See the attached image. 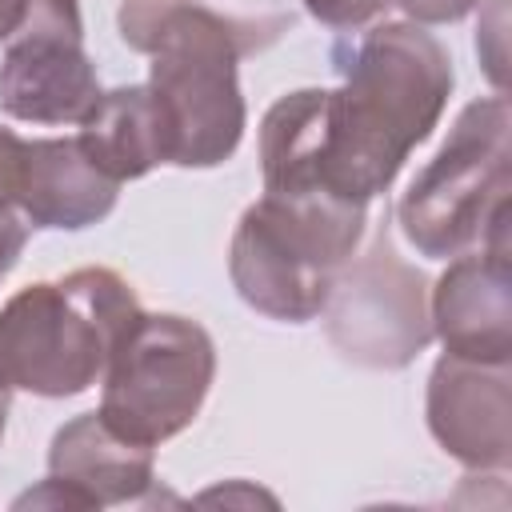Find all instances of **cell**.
<instances>
[{
	"mask_svg": "<svg viewBox=\"0 0 512 512\" xmlns=\"http://www.w3.org/2000/svg\"><path fill=\"white\" fill-rule=\"evenodd\" d=\"M292 28L280 0H124L120 36L152 56L148 100L164 164L216 168L244 136L236 60L272 48Z\"/></svg>",
	"mask_w": 512,
	"mask_h": 512,
	"instance_id": "obj_1",
	"label": "cell"
},
{
	"mask_svg": "<svg viewBox=\"0 0 512 512\" xmlns=\"http://www.w3.org/2000/svg\"><path fill=\"white\" fill-rule=\"evenodd\" d=\"M452 92L444 44L416 24H380L344 68V88L324 92L316 180L324 192L368 204L408 152L436 128Z\"/></svg>",
	"mask_w": 512,
	"mask_h": 512,
	"instance_id": "obj_2",
	"label": "cell"
},
{
	"mask_svg": "<svg viewBox=\"0 0 512 512\" xmlns=\"http://www.w3.org/2000/svg\"><path fill=\"white\" fill-rule=\"evenodd\" d=\"M132 284L112 268L20 288L0 308V384L36 396H76L104 376L120 332L136 320Z\"/></svg>",
	"mask_w": 512,
	"mask_h": 512,
	"instance_id": "obj_3",
	"label": "cell"
},
{
	"mask_svg": "<svg viewBox=\"0 0 512 512\" xmlns=\"http://www.w3.org/2000/svg\"><path fill=\"white\" fill-rule=\"evenodd\" d=\"M364 204H304L260 196L236 224L228 272L244 304L272 320H312L336 272L364 236Z\"/></svg>",
	"mask_w": 512,
	"mask_h": 512,
	"instance_id": "obj_4",
	"label": "cell"
},
{
	"mask_svg": "<svg viewBox=\"0 0 512 512\" xmlns=\"http://www.w3.org/2000/svg\"><path fill=\"white\" fill-rule=\"evenodd\" d=\"M212 376L216 348L196 320L136 312L108 356L100 420L124 440L156 448L196 420Z\"/></svg>",
	"mask_w": 512,
	"mask_h": 512,
	"instance_id": "obj_5",
	"label": "cell"
},
{
	"mask_svg": "<svg viewBox=\"0 0 512 512\" xmlns=\"http://www.w3.org/2000/svg\"><path fill=\"white\" fill-rule=\"evenodd\" d=\"M508 200V104L476 100L452 124L436 160L400 200L408 244L432 260H448L484 240L492 212Z\"/></svg>",
	"mask_w": 512,
	"mask_h": 512,
	"instance_id": "obj_6",
	"label": "cell"
},
{
	"mask_svg": "<svg viewBox=\"0 0 512 512\" xmlns=\"http://www.w3.org/2000/svg\"><path fill=\"white\" fill-rule=\"evenodd\" d=\"M320 312L340 356L364 368H404L432 340L424 276L396 256L388 236L336 272Z\"/></svg>",
	"mask_w": 512,
	"mask_h": 512,
	"instance_id": "obj_7",
	"label": "cell"
},
{
	"mask_svg": "<svg viewBox=\"0 0 512 512\" xmlns=\"http://www.w3.org/2000/svg\"><path fill=\"white\" fill-rule=\"evenodd\" d=\"M96 96L100 88L84 52L80 4L32 0L28 20L0 60V108L28 124H80Z\"/></svg>",
	"mask_w": 512,
	"mask_h": 512,
	"instance_id": "obj_8",
	"label": "cell"
},
{
	"mask_svg": "<svg viewBox=\"0 0 512 512\" xmlns=\"http://www.w3.org/2000/svg\"><path fill=\"white\" fill-rule=\"evenodd\" d=\"M148 488H152V448L112 432L100 420V412H84L52 436L48 480L24 500L52 508H104V504H132Z\"/></svg>",
	"mask_w": 512,
	"mask_h": 512,
	"instance_id": "obj_9",
	"label": "cell"
},
{
	"mask_svg": "<svg viewBox=\"0 0 512 512\" xmlns=\"http://www.w3.org/2000/svg\"><path fill=\"white\" fill-rule=\"evenodd\" d=\"M428 428L436 444L468 468H508L512 400L508 364L440 356L428 380Z\"/></svg>",
	"mask_w": 512,
	"mask_h": 512,
	"instance_id": "obj_10",
	"label": "cell"
},
{
	"mask_svg": "<svg viewBox=\"0 0 512 512\" xmlns=\"http://www.w3.org/2000/svg\"><path fill=\"white\" fill-rule=\"evenodd\" d=\"M432 336H440L448 356L508 364L512 356V296H508V256L476 252L448 264L432 288Z\"/></svg>",
	"mask_w": 512,
	"mask_h": 512,
	"instance_id": "obj_11",
	"label": "cell"
},
{
	"mask_svg": "<svg viewBox=\"0 0 512 512\" xmlns=\"http://www.w3.org/2000/svg\"><path fill=\"white\" fill-rule=\"evenodd\" d=\"M120 184L108 180L80 140H32L20 168V212L32 228H88L116 204Z\"/></svg>",
	"mask_w": 512,
	"mask_h": 512,
	"instance_id": "obj_12",
	"label": "cell"
},
{
	"mask_svg": "<svg viewBox=\"0 0 512 512\" xmlns=\"http://www.w3.org/2000/svg\"><path fill=\"white\" fill-rule=\"evenodd\" d=\"M76 140L88 152V160L116 184L136 180L156 164H164L160 128H156V112L144 84L100 92L88 116L80 120Z\"/></svg>",
	"mask_w": 512,
	"mask_h": 512,
	"instance_id": "obj_13",
	"label": "cell"
},
{
	"mask_svg": "<svg viewBox=\"0 0 512 512\" xmlns=\"http://www.w3.org/2000/svg\"><path fill=\"white\" fill-rule=\"evenodd\" d=\"M388 0H304V8L332 28H360L384 12Z\"/></svg>",
	"mask_w": 512,
	"mask_h": 512,
	"instance_id": "obj_14",
	"label": "cell"
},
{
	"mask_svg": "<svg viewBox=\"0 0 512 512\" xmlns=\"http://www.w3.org/2000/svg\"><path fill=\"white\" fill-rule=\"evenodd\" d=\"M20 168H24V140L0 128V216L16 212L20 204Z\"/></svg>",
	"mask_w": 512,
	"mask_h": 512,
	"instance_id": "obj_15",
	"label": "cell"
},
{
	"mask_svg": "<svg viewBox=\"0 0 512 512\" xmlns=\"http://www.w3.org/2000/svg\"><path fill=\"white\" fill-rule=\"evenodd\" d=\"M392 4H400L416 24H452L468 16L480 0H392Z\"/></svg>",
	"mask_w": 512,
	"mask_h": 512,
	"instance_id": "obj_16",
	"label": "cell"
},
{
	"mask_svg": "<svg viewBox=\"0 0 512 512\" xmlns=\"http://www.w3.org/2000/svg\"><path fill=\"white\" fill-rule=\"evenodd\" d=\"M488 16H492V24H488V28L480 32V36H488V40H492V52H488L484 68H488L492 84L500 88V84H504V0H492Z\"/></svg>",
	"mask_w": 512,
	"mask_h": 512,
	"instance_id": "obj_17",
	"label": "cell"
},
{
	"mask_svg": "<svg viewBox=\"0 0 512 512\" xmlns=\"http://www.w3.org/2000/svg\"><path fill=\"white\" fill-rule=\"evenodd\" d=\"M24 240H28L24 216H16V212L0 216V280L12 272V264H16V256H20V248H24Z\"/></svg>",
	"mask_w": 512,
	"mask_h": 512,
	"instance_id": "obj_18",
	"label": "cell"
},
{
	"mask_svg": "<svg viewBox=\"0 0 512 512\" xmlns=\"http://www.w3.org/2000/svg\"><path fill=\"white\" fill-rule=\"evenodd\" d=\"M32 0H0V40H12L16 28L28 20Z\"/></svg>",
	"mask_w": 512,
	"mask_h": 512,
	"instance_id": "obj_19",
	"label": "cell"
},
{
	"mask_svg": "<svg viewBox=\"0 0 512 512\" xmlns=\"http://www.w3.org/2000/svg\"><path fill=\"white\" fill-rule=\"evenodd\" d=\"M4 424H8V388L0 384V440H4Z\"/></svg>",
	"mask_w": 512,
	"mask_h": 512,
	"instance_id": "obj_20",
	"label": "cell"
}]
</instances>
